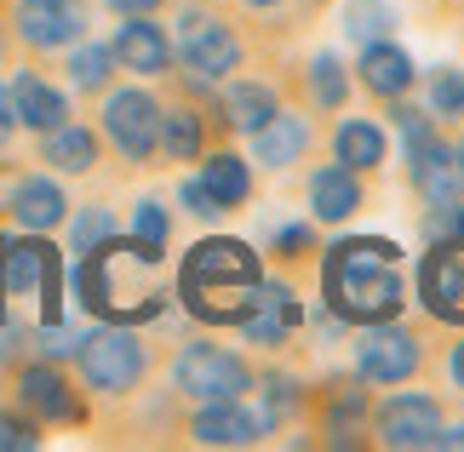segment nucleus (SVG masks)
Wrapping results in <instances>:
<instances>
[{
  "label": "nucleus",
  "instance_id": "1",
  "mask_svg": "<svg viewBox=\"0 0 464 452\" xmlns=\"http://www.w3.org/2000/svg\"><path fill=\"white\" fill-rule=\"evenodd\" d=\"M75 298L92 321L144 327L167 310V252L138 235H110L75 258Z\"/></svg>",
  "mask_w": 464,
  "mask_h": 452
},
{
  "label": "nucleus",
  "instance_id": "11",
  "mask_svg": "<svg viewBox=\"0 0 464 452\" xmlns=\"http://www.w3.org/2000/svg\"><path fill=\"white\" fill-rule=\"evenodd\" d=\"M41 298V327L63 321V264L58 246L24 229V241H6V298Z\"/></svg>",
  "mask_w": 464,
  "mask_h": 452
},
{
  "label": "nucleus",
  "instance_id": "3",
  "mask_svg": "<svg viewBox=\"0 0 464 452\" xmlns=\"http://www.w3.org/2000/svg\"><path fill=\"white\" fill-rule=\"evenodd\" d=\"M264 252L236 235H201L178 264V303L195 327H241L264 286Z\"/></svg>",
  "mask_w": 464,
  "mask_h": 452
},
{
  "label": "nucleus",
  "instance_id": "45",
  "mask_svg": "<svg viewBox=\"0 0 464 452\" xmlns=\"http://www.w3.org/2000/svg\"><path fill=\"white\" fill-rule=\"evenodd\" d=\"M0 327H6V235H0Z\"/></svg>",
  "mask_w": 464,
  "mask_h": 452
},
{
  "label": "nucleus",
  "instance_id": "21",
  "mask_svg": "<svg viewBox=\"0 0 464 452\" xmlns=\"http://www.w3.org/2000/svg\"><path fill=\"white\" fill-rule=\"evenodd\" d=\"M407 184H413V195L424 207H453L459 195H464V172H459V155H453V143L448 138H424L419 149H407Z\"/></svg>",
  "mask_w": 464,
  "mask_h": 452
},
{
  "label": "nucleus",
  "instance_id": "4",
  "mask_svg": "<svg viewBox=\"0 0 464 452\" xmlns=\"http://www.w3.org/2000/svg\"><path fill=\"white\" fill-rule=\"evenodd\" d=\"M258 34L253 24L229 6V0H184L178 6V24H172V58L184 75H201V81H229L241 75L246 58H253Z\"/></svg>",
  "mask_w": 464,
  "mask_h": 452
},
{
  "label": "nucleus",
  "instance_id": "31",
  "mask_svg": "<svg viewBox=\"0 0 464 452\" xmlns=\"http://www.w3.org/2000/svg\"><path fill=\"white\" fill-rule=\"evenodd\" d=\"M350 63L338 58V52H315V58L304 63V110L315 115H338V110H350Z\"/></svg>",
  "mask_w": 464,
  "mask_h": 452
},
{
  "label": "nucleus",
  "instance_id": "2",
  "mask_svg": "<svg viewBox=\"0 0 464 452\" xmlns=\"http://www.w3.org/2000/svg\"><path fill=\"white\" fill-rule=\"evenodd\" d=\"M321 303L338 327H372L407 310V275L396 241L384 235H344L321 246Z\"/></svg>",
  "mask_w": 464,
  "mask_h": 452
},
{
  "label": "nucleus",
  "instance_id": "47",
  "mask_svg": "<svg viewBox=\"0 0 464 452\" xmlns=\"http://www.w3.org/2000/svg\"><path fill=\"white\" fill-rule=\"evenodd\" d=\"M453 155H459V172H464V138H459V143H453Z\"/></svg>",
  "mask_w": 464,
  "mask_h": 452
},
{
  "label": "nucleus",
  "instance_id": "48",
  "mask_svg": "<svg viewBox=\"0 0 464 452\" xmlns=\"http://www.w3.org/2000/svg\"><path fill=\"white\" fill-rule=\"evenodd\" d=\"M441 6H453V0H441Z\"/></svg>",
  "mask_w": 464,
  "mask_h": 452
},
{
  "label": "nucleus",
  "instance_id": "35",
  "mask_svg": "<svg viewBox=\"0 0 464 452\" xmlns=\"http://www.w3.org/2000/svg\"><path fill=\"white\" fill-rule=\"evenodd\" d=\"M110 235H115V212L103 201H92V207L75 212V224H69V252L81 258V252H92L98 241H110Z\"/></svg>",
  "mask_w": 464,
  "mask_h": 452
},
{
  "label": "nucleus",
  "instance_id": "13",
  "mask_svg": "<svg viewBox=\"0 0 464 452\" xmlns=\"http://www.w3.org/2000/svg\"><path fill=\"white\" fill-rule=\"evenodd\" d=\"M12 29L29 52H69L92 29V6L86 0H17Z\"/></svg>",
  "mask_w": 464,
  "mask_h": 452
},
{
  "label": "nucleus",
  "instance_id": "20",
  "mask_svg": "<svg viewBox=\"0 0 464 452\" xmlns=\"http://www.w3.org/2000/svg\"><path fill=\"white\" fill-rule=\"evenodd\" d=\"M184 429L195 447H258L270 436V424L258 418V407H246V395L241 401H201Z\"/></svg>",
  "mask_w": 464,
  "mask_h": 452
},
{
  "label": "nucleus",
  "instance_id": "22",
  "mask_svg": "<svg viewBox=\"0 0 464 452\" xmlns=\"http://www.w3.org/2000/svg\"><path fill=\"white\" fill-rule=\"evenodd\" d=\"M218 86H224L218 92V120H224V132H236V138H253L258 126L287 103L270 75H229Z\"/></svg>",
  "mask_w": 464,
  "mask_h": 452
},
{
  "label": "nucleus",
  "instance_id": "19",
  "mask_svg": "<svg viewBox=\"0 0 464 452\" xmlns=\"http://www.w3.org/2000/svg\"><path fill=\"white\" fill-rule=\"evenodd\" d=\"M350 75L384 110V103H396V98H407L419 86V63L407 58L396 41H372V46H355V69H350Z\"/></svg>",
  "mask_w": 464,
  "mask_h": 452
},
{
  "label": "nucleus",
  "instance_id": "10",
  "mask_svg": "<svg viewBox=\"0 0 464 452\" xmlns=\"http://www.w3.org/2000/svg\"><path fill=\"white\" fill-rule=\"evenodd\" d=\"M441 429H448V412H441V395L430 389L396 384L390 401H372V441L390 452H436Z\"/></svg>",
  "mask_w": 464,
  "mask_h": 452
},
{
  "label": "nucleus",
  "instance_id": "44",
  "mask_svg": "<svg viewBox=\"0 0 464 452\" xmlns=\"http://www.w3.org/2000/svg\"><path fill=\"white\" fill-rule=\"evenodd\" d=\"M436 447H441V452H464V424H459V429L448 424V429H441V441H436Z\"/></svg>",
  "mask_w": 464,
  "mask_h": 452
},
{
  "label": "nucleus",
  "instance_id": "46",
  "mask_svg": "<svg viewBox=\"0 0 464 452\" xmlns=\"http://www.w3.org/2000/svg\"><path fill=\"white\" fill-rule=\"evenodd\" d=\"M6 52H12V34H6V24H0V58H6Z\"/></svg>",
  "mask_w": 464,
  "mask_h": 452
},
{
  "label": "nucleus",
  "instance_id": "34",
  "mask_svg": "<svg viewBox=\"0 0 464 452\" xmlns=\"http://www.w3.org/2000/svg\"><path fill=\"white\" fill-rule=\"evenodd\" d=\"M63 69H69V81H75V92H110V81L121 75L115 52L103 46V41H75Z\"/></svg>",
  "mask_w": 464,
  "mask_h": 452
},
{
  "label": "nucleus",
  "instance_id": "14",
  "mask_svg": "<svg viewBox=\"0 0 464 452\" xmlns=\"http://www.w3.org/2000/svg\"><path fill=\"white\" fill-rule=\"evenodd\" d=\"M304 327V303H298V293H293V281H281V275H270L264 269V286H258V303L246 310V321H241V338L253 343V350H287L293 343V332Z\"/></svg>",
  "mask_w": 464,
  "mask_h": 452
},
{
  "label": "nucleus",
  "instance_id": "38",
  "mask_svg": "<svg viewBox=\"0 0 464 452\" xmlns=\"http://www.w3.org/2000/svg\"><path fill=\"white\" fill-rule=\"evenodd\" d=\"M29 447H41V424H34L24 407L0 412V452H29Z\"/></svg>",
  "mask_w": 464,
  "mask_h": 452
},
{
  "label": "nucleus",
  "instance_id": "42",
  "mask_svg": "<svg viewBox=\"0 0 464 452\" xmlns=\"http://www.w3.org/2000/svg\"><path fill=\"white\" fill-rule=\"evenodd\" d=\"M12 132H17V115H12V92L0 86V149L12 143Z\"/></svg>",
  "mask_w": 464,
  "mask_h": 452
},
{
  "label": "nucleus",
  "instance_id": "29",
  "mask_svg": "<svg viewBox=\"0 0 464 452\" xmlns=\"http://www.w3.org/2000/svg\"><path fill=\"white\" fill-rule=\"evenodd\" d=\"M253 389H258V418L270 424V436H276V429H293L298 418H304L310 389H304V378H298V372L264 367V372H253Z\"/></svg>",
  "mask_w": 464,
  "mask_h": 452
},
{
  "label": "nucleus",
  "instance_id": "12",
  "mask_svg": "<svg viewBox=\"0 0 464 452\" xmlns=\"http://www.w3.org/2000/svg\"><path fill=\"white\" fill-rule=\"evenodd\" d=\"M419 303L441 327H464V246L453 235H430L419 258Z\"/></svg>",
  "mask_w": 464,
  "mask_h": 452
},
{
  "label": "nucleus",
  "instance_id": "36",
  "mask_svg": "<svg viewBox=\"0 0 464 452\" xmlns=\"http://www.w3.org/2000/svg\"><path fill=\"white\" fill-rule=\"evenodd\" d=\"M264 252H270L276 264H298V258H310V252H321V241H315V224H281V229H270V241H264Z\"/></svg>",
  "mask_w": 464,
  "mask_h": 452
},
{
  "label": "nucleus",
  "instance_id": "33",
  "mask_svg": "<svg viewBox=\"0 0 464 452\" xmlns=\"http://www.w3.org/2000/svg\"><path fill=\"white\" fill-rule=\"evenodd\" d=\"M396 6L390 0H344V34L350 46H372V41H396Z\"/></svg>",
  "mask_w": 464,
  "mask_h": 452
},
{
  "label": "nucleus",
  "instance_id": "28",
  "mask_svg": "<svg viewBox=\"0 0 464 452\" xmlns=\"http://www.w3.org/2000/svg\"><path fill=\"white\" fill-rule=\"evenodd\" d=\"M201 184L212 189V201H218L224 212H241L246 201H253V189H258V178H253V160L236 155V149H207L201 155Z\"/></svg>",
  "mask_w": 464,
  "mask_h": 452
},
{
  "label": "nucleus",
  "instance_id": "39",
  "mask_svg": "<svg viewBox=\"0 0 464 452\" xmlns=\"http://www.w3.org/2000/svg\"><path fill=\"white\" fill-rule=\"evenodd\" d=\"M178 201H184V212L195 224H218L224 218V207L212 201V189L201 184V178H184V184H178Z\"/></svg>",
  "mask_w": 464,
  "mask_h": 452
},
{
  "label": "nucleus",
  "instance_id": "6",
  "mask_svg": "<svg viewBox=\"0 0 464 452\" xmlns=\"http://www.w3.org/2000/svg\"><path fill=\"white\" fill-rule=\"evenodd\" d=\"M355 372L379 389L419 384V378L430 372V332H424L419 321H401V315L372 321V327H362V338H355Z\"/></svg>",
  "mask_w": 464,
  "mask_h": 452
},
{
  "label": "nucleus",
  "instance_id": "23",
  "mask_svg": "<svg viewBox=\"0 0 464 452\" xmlns=\"http://www.w3.org/2000/svg\"><path fill=\"white\" fill-rule=\"evenodd\" d=\"M212 132H224V126L201 98H167L160 103V155L167 160H201L212 149Z\"/></svg>",
  "mask_w": 464,
  "mask_h": 452
},
{
  "label": "nucleus",
  "instance_id": "17",
  "mask_svg": "<svg viewBox=\"0 0 464 452\" xmlns=\"http://www.w3.org/2000/svg\"><path fill=\"white\" fill-rule=\"evenodd\" d=\"M315 138H321L315 110L304 115V110H287V103H281V110L253 132V160L264 172H293V167H304L315 155Z\"/></svg>",
  "mask_w": 464,
  "mask_h": 452
},
{
  "label": "nucleus",
  "instance_id": "5",
  "mask_svg": "<svg viewBox=\"0 0 464 452\" xmlns=\"http://www.w3.org/2000/svg\"><path fill=\"white\" fill-rule=\"evenodd\" d=\"M75 367H81V384L110 395V401H127V395L144 389V378L155 367V350L132 327H115V321H98L92 332H81L75 343Z\"/></svg>",
  "mask_w": 464,
  "mask_h": 452
},
{
  "label": "nucleus",
  "instance_id": "16",
  "mask_svg": "<svg viewBox=\"0 0 464 452\" xmlns=\"http://www.w3.org/2000/svg\"><path fill=\"white\" fill-rule=\"evenodd\" d=\"M367 201H372L367 178L338 167V160H321V167H310V178H304V207H310V224H321V229L350 224L355 212H367Z\"/></svg>",
  "mask_w": 464,
  "mask_h": 452
},
{
  "label": "nucleus",
  "instance_id": "7",
  "mask_svg": "<svg viewBox=\"0 0 464 452\" xmlns=\"http://www.w3.org/2000/svg\"><path fill=\"white\" fill-rule=\"evenodd\" d=\"M172 389L184 395L189 407L201 401H241L253 395V361L229 343H212V338H189L184 350L172 355Z\"/></svg>",
  "mask_w": 464,
  "mask_h": 452
},
{
  "label": "nucleus",
  "instance_id": "25",
  "mask_svg": "<svg viewBox=\"0 0 464 452\" xmlns=\"http://www.w3.org/2000/svg\"><path fill=\"white\" fill-rule=\"evenodd\" d=\"M6 207H12V224L29 229V235H52V229L69 218V195L52 184V178H41V172L17 178L12 195H6Z\"/></svg>",
  "mask_w": 464,
  "mask_h": 452
},
{
  "label": "nucleus",
  "instance_id": "9",
  "mask_svg": "<svg viewBox=\"0 0 464 452\" xmlns=\"http://www.w3.org/2000/svg\"><path fill=\"white\" fill-rule=\"evenodd\" d=\"M304 418L315 424V441L321 447H367L372 441V389L367 378H327V384L310 389L304 401Z\"/></svg>",
  "mask_w": 464,
  "mask_h": 452
},
{
  "label": "nucleus",
  "instance_id": "30",
  "mask_svg": "<svg viewBox=\"0 0 464 452\" xmlns=\"http://www.w3.org/2000/svg\"><path fill=\"white\" fill-rule=\"evenodd\" d=\"M12 115H17V126H29V132H52V126H63L69 120V98L58 92V86H46L41 75H17L12 86Z\"/></svg>",
  "mask_w": 464,
  "mask_h": 452
},
{
  "label": "nucleus",
  "instance_id": "18",
  "mask_svg": "<svg viewBox=\"0 0 464 452\" xmlns=\"http://www.w3.org/2000/svg\"><path fill=\"white\" fill-rule=\"evenodd\" d=\"M110 52H115L121 69H132V75H144V81H160V75H172V69H178V58H172V34H167V24H155V12L121 17Z\"/></svg>",
  "mask_w": 464,
  "mask_h": 452
},
{
  "label": "nucleus",
  "instance_id": "8",
  "mask_svg": "<svg viewBox=\"0 0 464 452\" xmlns=\"http://www.w3.org/2000/svg\"><path fill=\"white\" fill-rule=\"evenodd\" d=\"M98 138L127 167H160V98L144 86H110L98 110Z\"/></svg>",
  "mask_w": 464,
  "mask_h": 452
},
{
  "label": "nucleus",
  "instance_id": "37",
  "mask_svg": "<svg viewBox=\"0 0 464 452\" xmlns=\"http://www.w3.org/2000/svg\"><path fill=\"white\" fill-rule=\"evenodd\" d=\"M127 235H138V241H150V246L167 252V246H172V212H167V201L144 195V201L132 207V229H127Z\"/></svg>",
  "mask_w": 464,
  "mask_h": 452
},
{
  "label": "nucleus",
  "instance_id": "24",
  "mask_svg": "<svg viewBox=\"0 0 464 452\" xmlns=\"http://www.w3.org/2000/svg\"><path fill=\"white\" fill-rule=\"evenodd\" d=\"M327 149L338 167H350V172H362L372 178L390 160V138H384V126L379 120H367V115H338L333 120V132H327Z\"/></svg>",
  "mask_w": 464,
  "mask_h": 452
},
{
  "label": "nucleus",
  "instance_id": "43",
  "mask_svg": "<svg viewBox=\"0 0 464 452\" xmlns=\"http://www.w3.org/2000/svg\"><path fill=\"white\" fill-rule=\"evenodd\" d=\"M441 235H453V241L464 246V201H453L448 212H441Z\"/></svg>",
  "mask_w": 464,
  "mask_h": 452
},
{
  "label": "nucleus",
  "instance_id": "15",
  "mask_svg": "<svg viewBox=\"0 0 464 452\" xmlns=\"http://www.w3.org/2000/svg\"><path fill=\"white\" fill-rule=\"evenodd\" d=\"M17 407L34 424H86V401L58 361H34V367L17 372Z\"/></svg>",
  "mask_w": 464,
  "mask_h": 452
},
{
  "label": "nucleus",
  "instance_id": "40",
  "mask_svg": "<svg viewBox=\"0 0 464 452\" xmlns=\"http://www.w3.org/2000/svg\"><path fill=\"white\" fill-rule=\"evenodd\" d=\"M441 372H448V384L464 395V338H453V343H448V355H441Z\"/></svg>",
  "mask_w": 464,
  "mask_h": 452
},
{
  "label": "nucleus",
  "instance_id": "41",
  "mask_svg": "<svg viewBox=\"0 0 464 452\" xmlns=\"http://www.w3.org/2000/svg\"><path fill=\"white\" fill-rule=\"evenodd\" d=\"M103 6H110L115 17H132V12H160L167 0H103Z\"/></svg>",
  "mask_w": 464,
  "mask_h": 452
},
{
  "label": "nucleus",
  "instance_id": "27",
  "mask_svg": "<svg viewBox=\"0 0 464 452\" xmlns=\"http://www.w3.org/2000/svg\"><path fill=\"white\" fill-rule=\"evenodd\" d=\"M246 24H253L258 41H287V34L310 29L321 12H327V0H229Z\"/></svg>",
  "mask_w": 464,
  "mask_h": 452
},
{
  "label": "nucleus",
  "instance_id": "26",
  "mask_svg": "<svg viewBox=\"0 0 464 452\" xmlns=\"http://www.w3.org/2000/svg\"><path fill=\"white\" fill-rule=\"evenodd\" d=\"M41 160L63 178H86V172H98V160H103V138L92 126L63 120V126H52V132H41Z\"/></svg>",
  "mask_w": 464,
  "mask_h": 452
},
{
  "label": "nucleus",
  "instance_id": "32",
  "mask_svg": "<svg viewBox=\"0 0 464 452\" xmlns=\"http://www.w3.org/2000/svg\"><path fill=\"white\" fill-rule=\"evenodd\" d=\"M424 81V110L436 115V126L448 132V126H464V69L459 63H436Z\"/></svg>",
  "mask_w": 464,
  "mask_h": 452
}]
</instances>
